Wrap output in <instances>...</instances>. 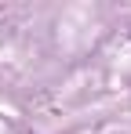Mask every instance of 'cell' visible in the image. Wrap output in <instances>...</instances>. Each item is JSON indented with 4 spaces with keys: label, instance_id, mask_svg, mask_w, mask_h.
Segmentation results:
<instances>
[]
</instances>
